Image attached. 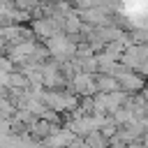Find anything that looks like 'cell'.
<instances>
[{"label": "cell", "instance_id": "1", "mask_svg": "<svg viewBox=\"0 0 148 148\" xmlns=\"http://www.w3.org/2000/svg\"><path fill=\"white\" fill-rule=\"evenodd\" d=\"M49 49H51V53L58 56V58H65V56H72V53H74V44L69 42V37H62V35L49 37Z\"/></svg>", "mask_w": 148, "mask_h": 148}, {"label": "cell", "instance_id": "2", "mask_svg": "<svg viewBox=\"0 0 148 148\" xmlns=\"http://www.w3.org/2000/svg\"><path fill=\"white\" fill-rule=\"evenodd\" d=\"M44 102L51 104L56 111H65L67 106H74V97H65L62 92H44Z\"/></svg>", "mask_w": 148, "mask_h": 148}]
</instances>
